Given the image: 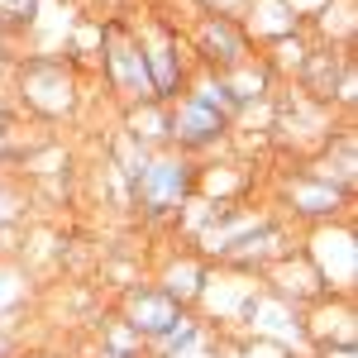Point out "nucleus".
Wrapping results in <instances>:
<instances>
[{
	"mask_svg": "<svg viewBox=\"0 0 358 358\" xmlns=\"http://www.w3.org/2000/svg\"><path fill=\"white\" fill-rule=\"evenodd\" d=\"M206 277H210V263H206L196 248H182L177 258L163 263V273L153 277V287H163L172 301H182L187 310H192L196 296H201V287H206Z\"/></svg>",
	"mask_w": 358,
	"mask_h": 358,
	"instance_id": "9d476101",
	"label": "nucleus"
},
{
	"mask_svg": "<svg viewBox=\"0 0 358 358\" xmlns=\"http://www.w3.org/2000/svg\"><path fill=\"white\" fill-rule=\"evenodd\" d=\"M15 101L20 110H29L34 120H72L77 106H82V82L72 72L67 57H53V53H29L15 72Z\"/></svg>",
	"mask_w": 358,
	"mask_h": 358,
	"instance_id": "f257e3e1",
	"label": "nucleus"
},
{
	"mask_svg": "<svg viewBox=\"0 0 358 358\" xmlns=\"http://www.w3.org/2000/svg\"><path fill=\"white\" fill-rule=\"evenodd\" d=\"M301 253L310 258V268L320 273V282H325L330 296H354L358 234H354V220H349V215H344V220H330V224H310Z\"/></svg>",
	"mask_w": 358,
	"mask_h": 358,
	"instance_id": "7ed1b4c3",
	"label": "nucleus"
},
{
	"mask_svg": "<svg viewBox=\"0 0 358 358\" xmlns=\"http://www.w3.org/2000/svg\"><path fill=\"white\" fill-rule=\"evenodd\" d=\"M192 187H196V158L177 153V148H158V153H148V163L138 172V182L129 187V196H134L143 220H177Z\"/></svg>",
	"mask_w": 358,
	"mask_h": 358,
	"instance_id": "f03ea898",
	"label": "nucleus"
},
{
	"mask_svg": "<svg viewBox=\"0 0 358 358\" xmlns=\"http://www.w3.org/2000/svg\"><path fill=\"white\" fill-rule=\"evenodd\" d=\"M15 349H20V344H15V334L0 330V358H15Z\"/></svg>",
	"mask_w": 358,
	"mask_h": 358,
	"instance_id": "6ab92c4d",
	"label": "nucleus"
},
{
	"mask_svg": "<svg viewBox=\"0 0 358 358\" xmlns=\"http://www.w3.org/2000/svg\"><path fill=\"white\" fill-rule=\"evenodd\" d=\"M244 192H248V172L244 163H196V187L192 196L210 201V206H244Z\"/></svg>",
	"mask_w": 358,
	"mask_h": 358,
	"instance_id": "f8f14e48",
	"label": "nucleus"
},
{
	"mask_svg": "<svg viewBox=\"0 0 358 358\" xmlns=\"http://www.w3.org/2000/svg\"><path fill=\"white\" fill-rule=\"evenodd\" d=\"M134 38H138V53H143V67H148V82H153L158 106H172L187 91V77H192V67H187V57H192L187 53V38L172 34L167 24H158V20L134 24Z\"/></svg>",
	"mask_w": 358,
	"mask_h": 358,
	"instance_id": "20e7f679",
	"label": "nucleus"
},
{
	"mask_svg": "<svg viewBox=\"0 0 358 358\" xmlns=\"http://www.w3.org/2000/svg\"><path fill=\"white\" fill-rule=\"evenodd\" d=\"M239 24H244L248 43L253 48H268L277 38H287V34H296V15L287 10V0H248L244 15H239Z\"/></svg>",
	"mask_w": 358,
	"mask_h": 358,
	"instance_id": "9b49d317",
	"label": "nucleus"
},
{
	"mask_svg": "<svg viewBox=\"0 0 358 358\" xmlns=\"http://www.w3.org/2000/svg\"><path fill=\"white\" fill-rule=\"evenodd\" d=\"M38 10H43V0H0V24L5 29H24L38 20Z\"/></svg>",
	"mask_w": 358,
	"mask_h": 358,
	"instance_id": "dca6fc26",
	"label": "nucleus"
},
{
	"mask_svg": "<svg viewBox=\"0 0 358 358\" xmlns=\"http://www.w3.org/2000/svg\"><path fill=\"white\" fill-rule=\"evenodd\" d=\"M229 143V120L210 106H201L192 96H177L167 106V148L187 153V158H201V153H215Z\"/></svg>",
	"mask_w": 358,
	"mask_h": 358,
	"instance_id": "39448f33",
	"label": "nucleus"
},
{
	"mask_svg": "<svg viewBox=\"0 0 358 358\" xmlns=\"http://www.w3.org/2000/svg\"><path fill=\"white\" fill-rule=\"evenodd\" d=\"M206 339H210V334H206V320L187 310V315H182L163 339H153V344H148V354H143V358H192V354L206 349Z\"/></svg>",
	"mask_w": 358,
	"mask_h": 358,
	"instance_id": "ddd939ff",
	"label": "nucleus"
},
{
	"mask_svg": "<svg viewBox=\"0 0 358 358\" xmlns=\"http://www.w3.org/2000/svg\"><path fill=\"white\" fill-rule=\"evenodd\" d=\"M187 48H192L196 67H210V72H229V67H239V62H248V57L258 53L248 43L244 24L229 20V15H196Z\"/></svg>",
	"mask_w": 358,
	"mask_h": 358,
	"instance_id": "423d86ee",
	"label": "nucleus"
},
{
	"mask_svg": "<svg viewBox=\"0 0 358 358\" xmlns=\"http://www.w3.org/2000/svg\"><path fill=\"white\" fill-rule=\"evenodd\" d=\"M258 282H263V292H268V296L296 306V310L315 306L320 296H330V292H325V282H320V273L310 268V258H306L301 248H292V253H282L277 263H268Z\"/></svg>",
	"mask_w": 358,
	"mask_h": 358,
	"instance_id": "6e6552de",
	"label": "nucleus"
},
{
	"mask_svg": "<svg viewBox=\"0 0 358 358\" xmlns=\"http://www.w3.org/2000/svg\"><path fill=\"white\" fill-rule=\"evenodd\" d=\"M306 53H310V38H306V29H296V34H287V38L268 43L263 62L273 67V72H277V82H282V77H296V72H301Z\"/></svg>",
	"mask_w": 358,
	"mask_h": 358,
	"instance_id": "2eb2a0df",
	"label": "nucleus"
},
{
	"mask_svg": "<svg viewBox=\"0 0 358 358\" xmlns=\"http://www.w3.org/2000/svg\"><path fill=\"white\" fill-rule=\"evenodd\" d=\"M187 315V306L172 301L163 287H153V282H138L129 287V296H124V310H120V320L129 325V330L143 339V344H153V339H163L177 320Z\"/></svg>",
	"mask_w": 358,
	"mask_h": 358,
	"instance_id": "1a4fd4ad",
	"label": "nucleus"
},
{
	"mask_svg": "<svg viewBox=\"0 0 358 358\" xmlns=\"http://www.w3.org/2000/svg\"><path fill=\"white\" fill-rule=\"evenodd\" d=\"M124 134L134 138L138 148H148V153L167 148V106H158V101L129 106V110H124Z\"/></svg>",
	"mask_w": 358,
	"mask_h": 358,
	"instance_id": "4468645a",
	"label": "nucleus"
},
{
	"mask_svg": "<svg viewBox=\"0 0 358 358\" xmlns=\"http://www.w3.org/2000/svg\"><path fill=\"white\" fill-rule=\"evenodd\" d=\"M315 358H358V349H349V344H320V349H310Z\"/></svg>",
	"mask_w": 358,
	"mask_h": 358,
	"instance_id": "a211bd4d",
	"label": "nucleus"
},
{
	"mask_svg": "<svg viewBox=\"0 0 358 358\" xmlns=\"http://www.w3.org/2000/svg\"><path fill=\"white\" fill-rule=\"evenodd\" d=\"M282 206H287L292 220H301V224H330V220H344V215H349L354 196L339 192L334 182L310 177L306 167H296V172L282 182Z\"/></svg>",
	"mask_w": 358,
	"mask_h": 358,
	"instance_id": "0eeeda50",
	"label": "nucleus"
},
{
	"mask_svg": "<svg viewBox=\"0 0 358 358\" xmlns=\"http://www.w3.org/2000/svg\"><path fill=\"white\" fill-rule=\"evenodd\" d=\"M38 358H43V354H38Z\"/></svg>",
	"mask_w": 358,
	"mask_h": 358,
	"instance_id": "aec40b11",
	"label": "nucleus"
},
{
	"mask_svg": "<svg viewBox=\"0 0 358 358\" xmlns=\"http://www.w3.org/2000/svg\"><path fill=\"white\" fill-rule=\"evenodd\" d=\"M287 10H292V15H296V24L306 29V24H315V20L330 10V0H287Z\"/></svg>",
	"mask_w": 358,
	"mask_h": 358,
	"instance_id": "f3484780",
	"label": "nucleus"
}]
</instances>
